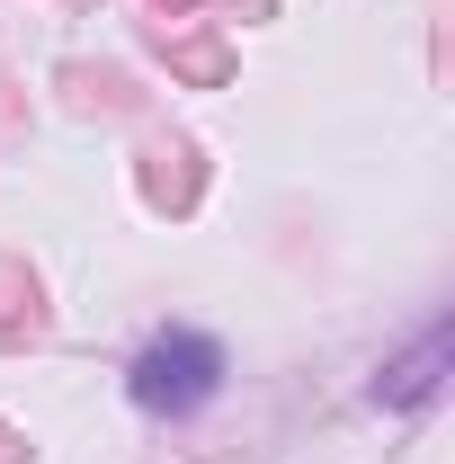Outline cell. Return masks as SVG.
I'll return each mask as SVG.
<instances>
[{
    "label": "cell",
    "instance_id": "obj_1",
    "mask_svg": "<svg viewBox=\"0 0 455 464\" xmlns=\"http://www.w3.org/2000/svg\"><path fill=\"white\" fill-rule=\"evenodd\" d=\"M134 402L143 411H170V420H188V411H206L215 393H224V348L206 340V331H161V340L134 357Z\"/></svg>",
    "mask_w": 455,
    "mask_h": 464
},
{
    "label": "cell",
    "instance_id": "obj_2",
    "mask_svg": "<svg viewBox=\"0 0 455 464\" xmlns=\"http://www.w3.org/2000/svg\"><path fill=\"white\" fill-rule=\"evenodd\" d=\"M447 375H455V322L438 313V322L402 348V357L375 366V402H384V411H429L438 393H447Z\"/></svg>",
    "mask_w": 455,
    "mask_h": 464
}]
</instances>
